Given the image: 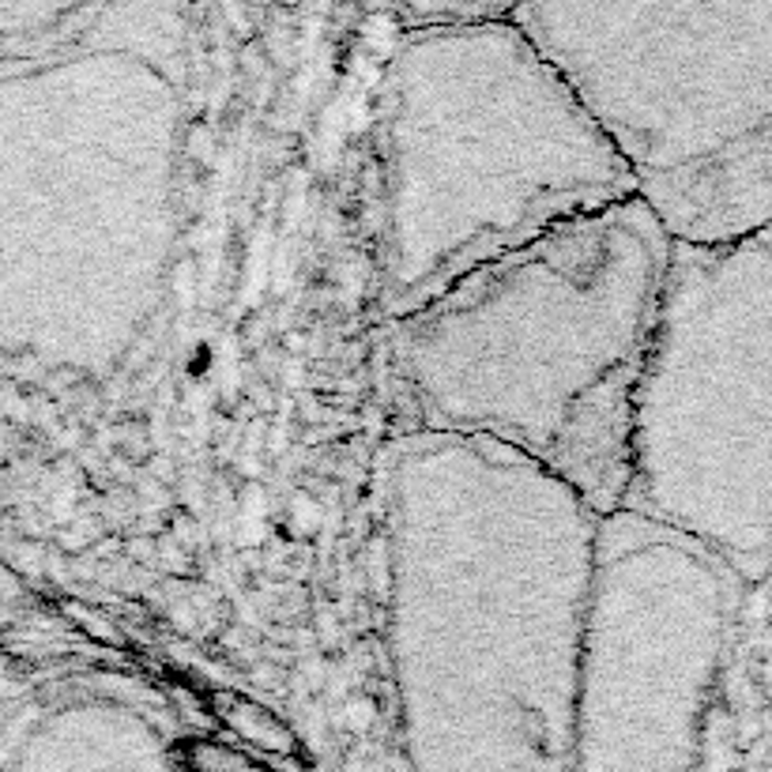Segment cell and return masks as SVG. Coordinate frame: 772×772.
I'll return each instance as SVG.
<instances>
[{"label":"cell","mask_w":772,"mask_h":772,"mask_svg":"<svg viewBox=\"0 0 772 772\" xmlns=\"http://www.w3.org/2000/svg\"><path fill=\"white\" fill-rule=\"evenodd\" d=\"M629 513L693 535L742 584L772 562V227L675 246L637 399Z\"/></svg>","instance_id":"5b68a950"},{"label":"cell","mask_w":772,"mask_h":772,"mask_svg":"<svg viewBox=\"0 0 772 772\" xmlns=\"http://www.w3.org/2000/svg\"><path fill=\"white\" fill-rule=\"evenodd\" d=\"M671 253L653 211L622 200L385 324L411 430L513 449L603 520L622 513Z\"/></svg>","instance_id":"7a4b0ae2"},{"label":"cell","mask_w":772,"mask_h":772,"mask_svg":"<svg viewBox=\"0 0 772 772\" xmlns=\"http://www.w3.org/2000/svg\"><path fill=\"white\" fill-rule=\"evenodd\" d=\"M675 246L772 227V4H513Z\"/></svg>","instance_id":"277c9868"},{"label":"cell","mask_w":772,"mask_h":772,"mask_svg":"<svg viewBox=\"0 0 772 772\" xmlns=\"http://www.w3.org/2000/svg\"><path fill=\"white\" fill-rule=\"evenodd\" d=\"M622 200L634 178L513 8L404 31L380 91V321Z\"/></svg>","instance_id":"3957f363"},{"label":"cell","mask_w":772,"mask_h":772,"mask_svg":"<svg viewBox=\"0 0 772 772\" xmlns=\"http://www.w3.org/2000/svg\"><path fill=\"white\" fill-rule=\"evenodd\" d=\"M742 576L629 509L595 535L573 772H686L720 678Z\"/></svg>","instance_id":"8992f818"},{"label":"cell","mask_w":772,"mask_h":772,"mask_svg":"<svg viewBox=\"0 0 772 772\" xmlns=\"http://www.w3.org/2000/svg\"><path fill=\"white\" fill-rule=\"evenodd\" d=\"M388 653L415 772H573L603 517L513 449L404 430L380 456Z\"/></svg>","instance_id":"6da1fadb"}]
</instances>
